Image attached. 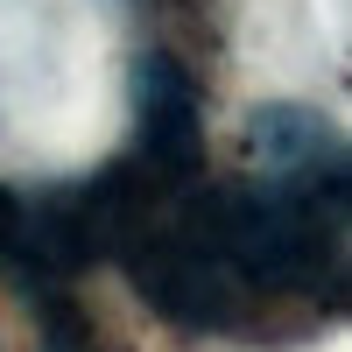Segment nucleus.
<instances>
[{"label":"nucleus","instance_id":"obj_2","mask_svg":"<svg viewBox=\"0 0 352 352\" xmlns=\"http://www.w3.org/2000/svg\"><path fill=\"white\" fill-rule=\"evenodd\" d=\"M134 120H141V155L162 176H184L197 155V92L190 71L169 50H148L134 64Z\"/></svg>","mask_w":352,"mask_h":352},{"label":"nucleus","instance_id":"obj_4","mask_svg":"<svg viewBox=\"0 0 352 352\" xmlns=\"http://www.w3.org/2000/svg\"><path fill=\"white\" fill-rule=\"evenodd\" d=\"M43 352H92V324L78 317V303L56 296V303L43 310Z\"/></svg>","mask_w":352,"mask_h":352},{"label":"nucleus","instance_id":"obj_1","mask_svg":"<svg viewBox=\"0 0 352 352\" xmlns=\"http://www.w3.org/2000/svg\"><path fill=\"white\" fill-rule=\"evenodd\" d=\"M212 247L232 275L261 289H310L331 240L317 226V204L296 190H226L212 204Z\"/></svg>","mask_w":352,"mask_h":352},{"label":"nucleus","instance_id":"obj_3","mask_svg":"<svg viewBox=\"0 0 352 352\" xmlns=\"http://www.w3.org/2000/svg\"><path fill=\"white\" fill-rule=\"evenodd\" d=\"M254 155L275 176H289L296 190H310L317 176H345V148L338 127L310 106H261L254 113Z\"/></svg>","mask_w":352,"mask_h":352}]
</instances>
